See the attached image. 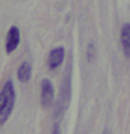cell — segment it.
Instances as JSON below:
<instances>
[{
  "label": "cell",
  "mask_w": 130,
  "mask_h": 134,
  "mask_svg": "<svg viewBox=\"0 0 130 134\" xmlns=\"http://www.w3.org/2000/svg\"><path fill=\"white\" fill-rule=\"evenodd\" d=\"M15 103V90L11 81H7L0 90V126L10 117Z\"/></svg>",
  "instance_id": "obj_1"
},
{
  "label": "cell",
  "mask_w": 130,
  "mask_h": 134,
  "mask_svg": "<svg viewBox=\"0 0 130 134\" xmlns=\"http://www.w3.org/2000/svg\"><path fill=\"white\" fill-rule=\"evenodd\" d=\"M53 96H55V88H53V84L49 81L48 78L42 80L41 82V102H42V106L48 108L53 100Z\"/></svg>",
  "instance_id": "obj_2"
},
{
  "label": "cell",
  "mask_w": 130,
  "mask_h": 134,
  "mask_svg": "<svg viewBox=\"0 0 130 134\" xmlns=\"http://www.w3.org/2000/svg\"><path fill=\"white\" fill-rule=\"evenodd\" d=\"M21 41V35H20V29L17 27H11L7 32V39H6V50L7 53H13L14 50L18 48Z\"/></svg>",
  "instance_id": "obj_3"
},
{
  "label": "cell",
  "mask_w": 130,
  "mask_h": 134,
  "mask_svg": "<svg viewBox=\"0 0 130 134\" xmlns=\"http://www.w3.org/2000/svg\"><path fill=\"white\" fill-rule=\"evenodd\" d=\"M70 69L66 71V78L63 81V88H62V96H60V100H59V108L57 110H64L67 108V103H69V99H70V87H71V82H70Z\"/></svg>",
  "instance_id": "obj_4"
},
{
  "label": "cell",
  "mask_w": 130,
  "mask_h": 134,
  "mask_svg": "<svg viewBox=\"0 0 130 134\" xmlns=\"http://www.w3.org/2000/svg\"><path fill=\"white\" fill-rule=\"evenodd\" d=\"M63 59H64V49L63 48H55L50 50L49 53V59H48V64L49 69H57L59 66L63 63Z\"/></svg>",
  "instance_id": "obj_5"
},
{
  "label": "cell",
  "mask_w": 130,
  "mask_h": 134,
  "mask_svg": "<svg viewBox=\"0 0 130 134\" xmlns=\"http://www.w3.org/2000/svg\"><path fill=\"white\" fill-rule=\"evenodd\" d=\"M120 42H122V48H123V53L129 57L130 56V23H126L122 27Z\"/></svg>",
  "instance_id": "obj_6"
},
{
  "label": "cell",
  "mask_w": 130,
  "mask_h": 134,
  "mask_svg": "<svg viewBox=\"0 0 130 134\" xmlns=\"http://www.w3.org/2000/svg\"><path fill=\"white\" fill-rule=\"evenodd\" d=\"M31 75H32L31 63H28V62L21 63V66L18 67V70H17V78H18L21 82H27V81H29Z\"/></svg>",
  "instance_id": "obj_7"
},
{
  "label": "cell",
  "mask_w": 130,
  "mask_h": 134,
  "mask_svg": "<svg viewBox=\"0 0 130 134\" xmlns=\"http://www.w3.org/2000/svg\"><path fill=\"white\" fill-rule=\"evenodd\" d=\"M52 134H60V127H59V124H55V126H53Z\"/></svg>",
  "instance_id": "obj_8"
},
{
  "label": "cell",
  "mask_w": 130,
  "mask_h": 134,
  "mask_svg": "<svg viewBox=\"0 0 130 134\" xmlns=\"http://www.w3.org/2000/svg\"><path fill=\"white\" fill-rule=\"evenodd\" d=\"M104 134H108V133H106V131H105V133H104Z\"/></svg>",
  "instance_id": "obj_9"
}]
</instances>
